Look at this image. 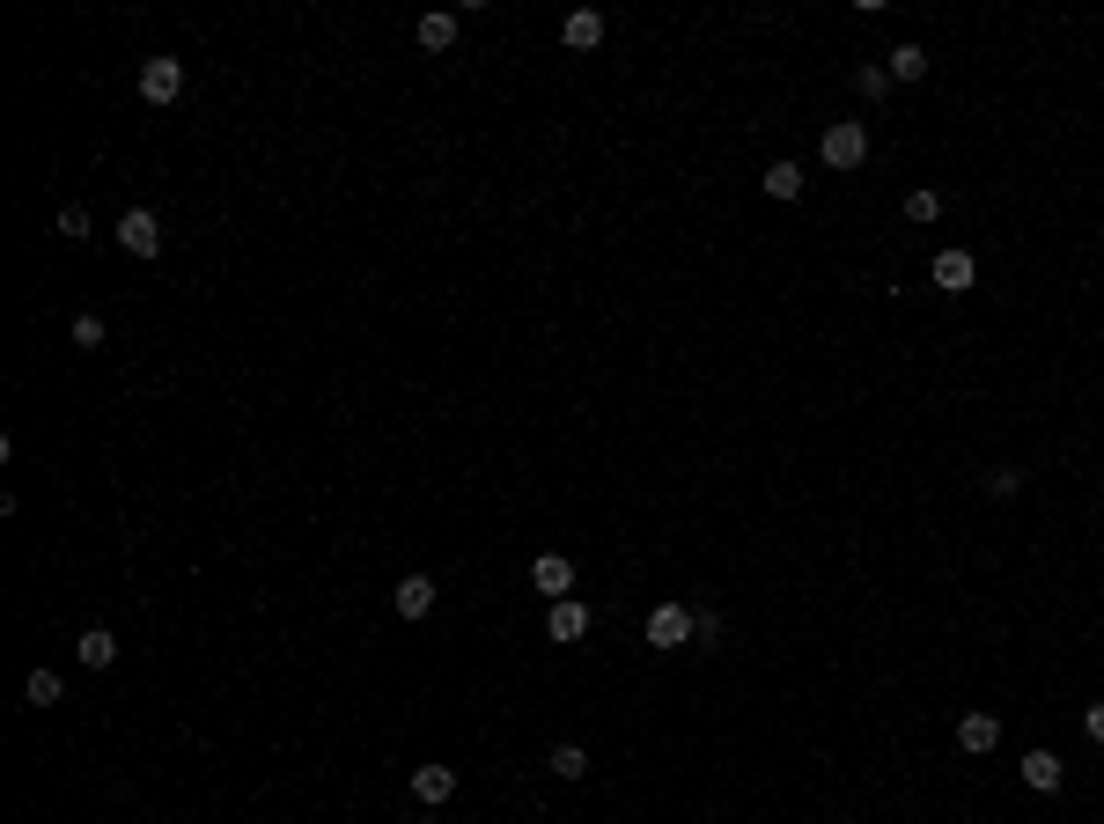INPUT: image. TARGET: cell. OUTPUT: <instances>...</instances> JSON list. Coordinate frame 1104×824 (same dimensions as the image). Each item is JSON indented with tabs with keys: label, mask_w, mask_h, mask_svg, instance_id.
<instances>
[{
	"label": "cell",
	"mask_w": 1104,
	"mask_h": 824,
	"mask_svg": "<svg viewBox=\"0 0 1104 824\" xmlns=\"http://www.w3.org/2000/svg\"><path fill=\"white\" fill-rule=\"evenodd\" d=\"M141 97L163 111V103H177L185 97V67H177L170 52H155V59H141Z\"/></svg>",
	"instance_id": "cell-1"
},
{
	"label": "cell",
	"mask_w": 1104,
	"mask_h": 824,
	"mask_svg": "<svg viewBox=\"0 0 1104 824\" xmlns=\"http://www.w3.org/2000/svg\"><path fill=\"white\" fill-rule=\"evenodd\" d=\"M825 163H833V170H861V163H869V125L839 119L833 133H825Z\"/></svg>",
	"instance_id": "cell-2"
},
{
	"label": "cell",
	"mask_w": 1104,
	"mask_h": 824,
	"mask_svg": "<svg viewBox=\"0 0 1104 824\" xmlns=\"http://www.w3.org/2000/svg\"><path fill=\"white\" fill-rule=\"evenodd\" d=\"M119 243L133 250V258H163V221L147 214V207H125V214H119Z\"/></svg>",
	"instance_id": "cell-3"
},
{
	"label": "cell",
	"mask_w": 1104,
	"mask_h": 824,
	"mask_svg": "<svg viewBox=\"0 0 1104 824\" xmlns=\"http://www.w3.org/2000/svg\"><path fill=\"white\" fill-rule=\"evenodd\" d=\"M692 641V611L685 604H656L648 611V648H685Z\"/></svg>",
	"instance_id": "cell-4"
},
{
	"label": "cell",
	"mask_w": 1104,
	"mask_h": 824,
	"mask_svg": "<svg viewBox=\"0 0 1104 824\" xmlns=\"http://www.w3.org/2000/svg\"><path fill=\"white\" fill-rule=\"evenodd\" d=\"M589 626H596V611L575 604V597H560V604H553V619H545V633H553V641H567V648H575V641H589Z\"/></svg>",
	"instance_id": "cell-5"
},
{
	"label": "cell",
	"mask_w": 1104,
	"mask_h": 824,
	"mask_svg": "<svg viewBox=\"0 0 1104 824\" xmlns=\"http://www.w3.org/2000/svg\"><path fill=\"white\" fill-rule=\"evenodd\" d=\"M972 272H980V266H972V250H935L928 280H935L943 294H964V288H972Z\"/></svg>",
	"instance_id": "cell-6"
},
{
	"label": "cell",
	"mask_w": 1104,
	"mask_h": 824,
	"mask_svg": "<svg viewBox=\"0 0 1104 824\" xmlns=\"http://www.w3.org/2000/svg\"><path fill=\"white\" fill-rule=\"evenodd\" d=\"M560 45L567 52H596L604 45V15H596V8H575V15L560 23Z\"/></svg>",
	"instance_id": "cell-7"
},
{
	"label": "cell",
	"mask_w": 1104,
	"mask_h": 824,
	"mask_svg": "<svg viewBox=\"0 0 1104 824\" xmlns=\"http://www.w3.org/2000/svg\"><path fill=\"white\" fill-rule=\"evenodd\" d=\"M531 589H545L553 604H560L567 589H575V567H567L560 553H545V559H531Z\"/></svg>",
	"instance_id": "cell-8"
},
{
	"label": "cell",
	"mask_w": 1104,
	"mask_h": 824,
	"mask_svg": "<svg viewBox=\"0 0 1104 824\" xmlns=\"http://www.w3.org/2000/svg\"><path fill=\"white\" fill-rule=\"evenodd\" d=\"M391 604H398V619H427V611H435V582H427V575H405V582L391 589Z\"/></svg>",
	"instance_id": "cell-9"
},
{
	"label": "cell",
	"mask_w": 1104,
	"mask_h": 824,
	"mask_svg": "<svg viewBox=\"0 0 1104 824\" xmlns=\"http://www.w3.org/2000/svg\"><path fill=\"white\" fill-rule=\"evenodd\" d=\"M957 744H964L972 758H986L994 744H1002V722H994V714H964V722H957Z\"/></svg>",
	"instance_id": "cell-10"
},
{
	"label": "cell",
	"mask_w": 1104,
	"mask_h": 824,
	"mask_svg": "<svg viewBox=\"0 0 1104 824\" xmlns=\"http://www.w3.org/2000/svg\"><path fill=\"white\" fill-rule=\"evenodd\" d=\"M413 795H420V802H449V795H457V766H420V773H413Z\"/></svg>",
	"instance_id": "cell-11"
},
{
	"label": "cell",
	"mask_w": 1104,
	"mask_h": 824,
	"mask_svg": "<svg viewBox=\"0 0 1104 824\" xmlns=\"http://www.w3.org/2000/svg\"><path fill=\"white\" fill-rule=\"evenodd\" d=\"M74 655H81L89 670H111V662H119V641H111V633H103V626H89V633H81V641H74Z\"/></svg>",
	"instance_id": "cell-12"
},
{
	"label": "cell",
	"mask_w": 1104,
	"mask_h": 824,
	"mask_svg": "<svg viewBox=\"0 0 1104 824\" xmlns=\"http://www.w3.org/2000/svg\"><path fill=\"white\" fill-rule=\"evenodd\" d=\"M1024 788H1030V795H1053V788H1060V758L1053 751H1030L1024 758Z\"/></svg>",
	"instance_id": "cell-13"
},
{
	"label": "cell",
	"mask_w": 1104,
	"mask_h": 824,
	"mask_svg": "<svg viewBox=\"0 0 1104 824\" xmlns=\"http://www.w3.org/2000/svg\"><path fill=\"white\" fill-rule=\"evenodd\" d=\"M420 45L449 52V45H457V15H420Z\"/></svg>",
	"instance_id": "cell-14"
},
{
	"label": "cell",
	"mask_w": 1104,
	"mask_h": 824,
	"mask_svg": "<svg viewBox=\"0 0 1104 824\" xmlns=\"http://www.w3.org/2000/svg\"><path fill=\"white\" fill-rule=\"evenodd\" d=\"M545 766H553L560 780H582V773H589V751H582V744H553V758H545Z\"/></svg>",
	"instance_id": "cell-15"
},
{
	"label": "cell",
	"mask_w": 1104,
	"mask_h": 824,
	"mask_svg": "<svg viewBox=\"0 0 1104 824\" xmlns=\"http://www.w3.org/2000/svg\"><path fill=\"white\" fill-rule=\"evenodd\" d=\"M921 74H928V52H921V45L891 52V81H921Z\"/></svg>",
	"instance_id": "cell-16"
},
{
	"label": "cell",
	"mask_w": 1104,
	"mask_h": 824,
	"mask_svg": "<svg viewBox=\"0 0 1104 824\" xmlns=\"http://www.w3.org/2000/svg\"><path fill=\"white\" fill-rule=\"evenodd\" d=\"M766 192L795 199V192H803V163H773V170H766Z\"/></svg>",
	"instance_id": "cell-17"
},
{
	"label": "cell",
	"mask_w": 1104,
	"mask_h": 824,
	"mask_svg": "<svg viewBox=\"0 0 1104 824\" xmlns=\"http://www.w3.org/2000/svg\"><path fill=\"white\" fill-rule=\"evenodd\" d=\"M855 89L869 103H883V97H891V67H855Z\"/></svg>",
	"instance_id": "cell-18"
},
{
	"label": "cell",
	"mask_w": 1104,
	"mask_h": 824,
	"mask_svg": "<svg viewBox=\"0 0 1104 824\" xmlns=\"http://www.w3.org/2000/svg\"><path fill=\"white\" fill-rule=\"evenodd\" d=\"M23 692H30V706H52V700H59V670H30Z\"/></svg>",
	"instance_id": "cell-19"
},
{
	"label": "cell",
	"mask_w": 1104,
	"mask_h": 824,
	"mask_svg": "<svg viewBox=\"0 0 1104 824\" xmlns=\"http://www.w3.org/2000/svg\"><path fill=\"white\" fill-rule=\"evenodd\" d=\"M935 214H943V192H906V221H921V229H928Z\"/></svg>",
	"instance_id": "cell-20"
},
{
	"label": "cell",
	"mask_w": 1104,
	"mask_h": 824,
	"mask_svg": "<svg viewBox=\"0 0 1104 824\" xmlns=\"http://www.w3.org/2000/svg\"><path fill=\"white\" fill-rule=\"evenodd\" d=\"M986 493H994V501H1016V493H1024V471H994Z\"/></svg>",
	"instance_id": "cell-21"
},
{
	"label": "cell",
	"mask_w": 1104,
	"mask_h": 824,
	"mask_svg": "<svg viewBox=\"0 0 1104 824\" xmlns=\"http://www.w3.org/2000/svg\"><path fill=\"white\" fill-rule=\"evenodd\" d=\"M692 641L714 648V641H722V619H714V611H692Z\"/></svg>",
	"instance_id": "cell-22"
},
{
	"label": "cell",
	"mask_w": 1104,
	"mask_h": 824,
	"mask_svg": "<svg viewBox=\"0 0 1104 824\" xmlns=\"http://www.w3.org/2000/svg\"><path fill=\"white\" fill-rule=\"evenodd\" d=\"M74 346H103V316H74Z\"/></svg>",
	"instance_id": "cell-23"
},
{
	"label": "cell",
	"mask_w": 1104,
	"mask_h": 824,
	"mask_svg": "<svg viewBox=\"0 0 1104 824\" xmlns=\"http://www.w3.org/2000/svg\"><path fill=\"white\" fill-rule=\"evenodd\" d=\"M59 236L81 243V236H89V214H81V207H67V214H59Z\"/></svg>",
	"instance_id": "cell-24"
},
{
	"label": "cell",
	"mask_w": 1104,
	"mask_h": 824,
	"mask_svg": "<svg viewBox=\"0 0 1104 824\" xmlns=\"http://www.w3.org/2000/svg\"><path fill=\"white\" fill-rule=\"evenodd\" d=\"M1082 728H1090V744H1104V700H1097V706H1082Z\"/></svg>",
	"instance_id": "cell-25"
}]
</instances>
